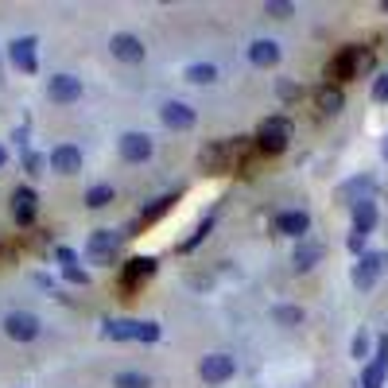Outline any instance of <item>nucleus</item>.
I'll return each instance as SVG.
<instances>
[{
	"label": "nucleus",
	"mask_w": 388,
	"mask_h": 388,
	"mask_svg": "<svg viewBox=\"0 0 388 388\" xmlns=\"http://www.w3.org/2000/svg\"><path fill=\"white\" fill-rule=\"evenodd\" d=\"M186 82H194V86H210L213 78H218V67L213 62H191V67L183 70Z\"/></svg>",
	"instance_id": "25"
},
{
	"label": "nucleus",
	"mask_w": 388,
	"mask_h": 388,
	"mask_svg": "<svg viewBox=\"0 0 388 388\" xmlns=\"http://www.w3.org/2000/svg\"><path fill=\"white\" fill-rule=\"evenodd\" d=\"M159 121H164L167 128H175V132H186V128L198 125V113H194L186 101H164V109H159Z\"/></svg>",
	"instance_id": "13"
},
{
	"label": "nucleus",
	"mask_w": 388,
	"mask_h": 388,
	"mask_svg": "<svg viewBox=\"0 0 388 388\" xmlns=\"http://www.w3.org/2000/svg\"><path fill=\"white\" fill-rule=\"evenodd\" d=\"M35 213H39V194H35V186H16V191H12V218H16V225H24V229H28V225L35 222Z\"/></svg>",
	"instance_id": "11"
},
{
	"label": "nucleus",
	"mask_w": 388,
	"mask_h": 388,
	"mask_svg": "<svg viewBox=\"0 0 388 388\" xmlns=\"http://www.w3.org/2000/svg\"><path fill=\"white\" fill-rule=\"evenodd\" d=\"M373 101H388V74H377V82H373Z\"/></svg>",
	"instance_id": "35"
},
{
	"label": "nucleus",
	"mask_w": 388,
	"mask_h": 388,
	"mask_svg": "<svg viewBox=\"0 0 388 388\" xmlns=\"http://www.w3.org/2000/svg\"><path fill=\"white\" fill-rule=\"evenodd\" d=\"M280 58H283V51H280L276 39H252V43H249V62H252V67L272 70Z\"/></svg>",
	"instance_id": "17"
},
{
	"label": "nucleus",
	"mask_w": 388,
	"mask_h": 388,
	"mask_svg": "<svg viewBox=\"0 0 388 388\" xmlns=\"http://www.w3.org/2000/svg\"><path fill=\"white\" fill-rule=\"evenodd\" d=\"M109 51H113L116 62H128V67H140L148 58V47H144V39L132 35V31H116L113 39H109Z\"/></svg>",
	"instance_id": "5"
},
{
	"label": "nucleus",
	"mask_w": 388,
	"mask_h": 388,
	"mask_svg": "<svg viewBox=\"0 0 388 388\" xmlns=\"http://www.w3.org/2000/svg\"><path fill=\"white\" fill-rule=\"evenodd\" d=\"M116 249H121V233L116 229H94L86 241V261L97 268H109L116 264Z\"/></svg>",
	"instance_id": "4"
},
{
	"label": "nucleus",
	"mask_w": 388,
	"mask_h": 388,
	"mask_svg": "<svg viewBox=\"0 0 388 388\" xmlns=\"http://www.w3.org/2000/svg\"><path fill=\"white\" fill-rule=\"evenodd\" d=\"M175 202H179V194H164V198H155L152 206H144V213H140V218H144V222H159V218H164Z\"/></svg>",
	"instance_id": "28"
},
{
	"label": "nucleus",
	"mask_w": 388,
	"mask_h": 388,
	"mask_svg": "<svg viewBox=\"0 0 388 388\" xmlns=\"http://www.w3.org/2000/svg\"><path fill=\"white\" fill-rule=\"evenodd\" d=\"M35 47H39V39H35V35H19V39H12V43H8V58H12V67L24 70V74H35V70H39Z\"/></svg>",
	"instance_id": "9"
},
{
	"label": "nucleus",
	"mask_w": 388,
	"mask_h": 388,
	"mask_svg": "<svg viewBox=\"0 0 388 388\" xmlns=\"http://www.w3.org/2000/svg\"><path fill=\"white\" fill-rule=\"evenodd\" d=\"M210 225H213V218H202V222H198V229H194L191 237H186V241L179 245V252H194V249H198V245L206 241V233H210Z\"/></svg>",
	"instance_id": "29"
},
{
	"label": "nucleus",
	"mask_w": 388,
	"mask_h": 388,
	"mask_svg": "<svg viewBox=\"0 0 388 388\" xmlns=\"http://www.w3.org/2000/svg\"><path fill=\"white\" fill-rule=\"evenodd\" d=\"M353 210V233H361V237H369V233L377 229V202L373 198H365V202L349 206Z\"/></svg>",
	"instance_id": "20"
},
{
	"label": "nucleus",
	"mask_w": 388,
	"mask_h": 388,
	"mask_svg": "<svg viewBox=\"0 0 388 388\" xmlns=\"http://www.w3.org/2000/svg\"><path fill=\"white\" fill-rule=\"evenodd\" d=\"M113 388H152V377L148 373H136V369H125L113 377Z\"/></svg>",
	"instance_id": "27"
},
{
	"label": "nucleus",
	"mask_w": 388,
	"mask_h": 388,
	"mask_svg": "<svg viewBox=\"0 0 388 388\" xmlns=\"http://www.w3.org/2000/svg\"><path fill=\"white\" fill-rule=\"evenodd\" d=\"M276 89H280V97H283V101H291V97H299V86H295V82H288V78H283V82H280Z\"/></svg>",
	"instance_id": "36"
},
{
	"label": "nucleus",
	"mask_w": 388,
	"mask_h": 388,
	"mask_svg": "<svg viewBox=\"0 0 388 388\" xmlns=\"http://www.w3.org/2000/svg\"><path fill=\"white\" fill-rule=\"evenodd\" d=\"M0 326H4V334H8L12 342H35L39 338V319L31 310H8Z\"/></svg>",
	"instance_id": "8"
},
{
	"label": "nucleus",
	"mask_w": 388,
	"mask_h": 388,
	"mask_svg": "<svg viewBox=\"0 0 388 388\" xmlns=\"http://www.w3.org/2000/svg\"><path fill=\"white\" fill-rule=\"evenodd\" d=\"M62 276H67L70 283H78V288H89V272L78 268V264H74V268H62Z\"/></svg>",
	"instance_id": "33"
},
{
	"label": "nucleus",
	"mask_w": 388,
	"mask_h": 388,
	"mask_svg": "<svg viewBox=\"0 0 388 388\" xmlns=\"http://www.w3.org/2000/svg\"><path fill=\"white\" fill-rule=\"evenodd\" d=\"M249 155V140L245 136H229V140H210V144L198 152V167L206 175H222V171H233Z\"/></svg>",
	"instance_id": "1"
},
{
	"label": "nucleus",
	"mask_w": 388,
	"mask_h": 388,
	"mask_svg": "<svg viewBox=\"0 0 388 388\" xmlns=\"http://www.w3.org/2000/svg\"><path fill=\"white\" fill-rule=\"evenodd\" d=\"M159 334H164V330H159V322H140V334H136V342H148V346H152V342H159Z\"/></svg>",
	"instance_id": "32"
},
{
	"label": "nucleus",
	"mask_w": 388,
	"mask_h": 388,
	"mask_svg": "<svg viewBox=\"0 0 388 388\" xmlns=\"http://www.w3.org/2000/svg\"><path fill=\"white\" fill-rule=\"evenodd\" d=\"M380 155H385V159H388V136H385V144H380Z\"/></svg>",
	"instance_id": "41"
},
{
	"label": "nucleus",
	"mask_w": 388,
	"mask_h": 388,
	"mask_svg": "<svg viewBox=\"0 0 388 388\" xmlns=\"http://www.w3.org/2000/svg\"><path fill=\"white\" fill-rule=\"evenodd\" d=\"M47 97L55 101V105H74L78 97H82V78H78V74L47 78Z\"/></svg>",
	"instance_id": "10"
},
{
	"label": "nucleus",
	"mask_w": 388,
	"mask_h": 388,
	"mask_svg": "<svg viewBox=\"0 0 388 388\" xmlns=\"http://www.w3.org/2000/svg\"><path fill=\"white\" fill-rule=\"evenodd\" d=\"M47 167L55 175H78L82 171V152H78L74 144H58L55 152L47 155Z\"/></svg>",
	"instance_id": "16"
},
{
	"label": "nucleus",
	"mask_w": 388,
	"mask_h": 388,
	"mask_svg": "<svg viewBox=\"0 0 388 388\" xmlns=\"http://www.w3.org/2000/svg\"><path fill=\"white\" fill-rule=\"evenodd\" d=\"M380 268H385L380 252H361L358 264H353V288H358V291H369L373 283L380 280Z\"/></svg>",
	"instance_id": "12"
},
{
	"label": "nucleus",
	"mask_w": 388,
	"mask_h": 388,
	"mask_svg": "<svg viewBox=\"0 0 388 388\" xmlns=\"http://www.w3.org/2000/svg\"><path fill=\"white\" fill-rule=\"evenodd\" d=\"M276 229L283 233V237H295V241H303L310 229V213L307 210H283L276 213Z\"/></svg>",
	"instance_id": "18"
},
{
	"label": "nucleus",
	"mask_w": 388,
	"mask_h": 388,
	"mask_svg": "<svg viewBox=\"0 0 388 388\" xmlns=\"http://www.w3.org/2000/svg\"><path fill=\"white\" fill-rule=\"evenodd\" d=\"M353 358H358V361L369 358V334H365V330H358V338H353Z\"/></svg>",
	"instance_id": "34"
},
{
	"label": "nucleus",
	"mask_w": 388,
	"mask_h": 388,
	"mask_svg": "<svg viewBox=\"0 0 388 388\" xmlns=\"http://www.w3.org/2000/svg\"><path fill=\"white\" fill-rule=\"evenodd\" d=\"M322 256H326V245H322V241H310V237H303V241L295 245V256H291V261H295V268H299V272H310L315 264L322 261Z\"/></svg>",
	"instance_id": "19"
},
{
	"label": "nucleus",
	"mask_w": 388,
	"mask_h": 388,
	"mask_svg": "<svg viewBox=\"0 0 388 388\" xmlns=\"http://www.w3.org/2000/svg\"><path fill=\"white\" fill-rule=\"evenodd\" d=\"M361 249H365V237H361V233H349V252L361 256Z\"/></svg>",
	"instance_id": "38"
},
{
	"label": "nucleus",
	"mask_w": 388,
	"mask_h": 388,
	"mask_svg": "<svg viewBox=\"0 0 388 388\" xmlns=\"http://www.w3.org/2000/svg\"><path fill=\"white\" fill-rule=\"evenodd\" d=\"M380 8H385V12H388V0H385V4H380Z\"/></svg>",
	"instance_id": "42"
},
{
	"label": "nucleus",
	"mask_w": 388,
	"mask_h": 388,
	"mask_svg": "<svg viewBox=\"0 0 388 388\" xmlns=\"http://www.w3.org/2000/svg\"><path fill=\"white\" fill-rule=\"evenodd\" d=\"M373 186H377V183H373V175H358V179H349L338 194L346 198L349 206H358V202H365V198H373Z\"/></svg>",
	"instance_id": "22"
},
{
	"label": "nucleus",
	"mask_w": 388,
	"mask_h": 388,
	"mask_svg": "<svg viewBox=\"0 0 388 388\" xmlns=\"http://www.w3.org/2000/svg\"><path fill=\"white\" fill-rule=\"evenodd\" d=\"M24 167H28V175H47V171H43V167H47V155L24 152Z\"/></svg>",
	"instance_id": "31"
},
{
	"label": "nucleus",
	"mask_w": 388,
	"mask_h": 388,
	"mask_svg": "<svg viewBox=\"0 0 388 388\" xmlns=\"http://www.w3.org/2000/svg\"><path fill=\"white\" fill-rule=\"evenodd\" d=\"M252 144H256V152H264V155H280L283 148L291 144V121L288 116H264L256 136H252Z\"/></svg>",
	"instance_id": "2"
},
{
	"label": "nucleus",
	"mask_w": 388,
	"mask_h": 388,
	"mask_svg": "<svg viewBox=\"0 0 388 388\" xmlns=\"http://www.w3.org/2000/svg\"><path fill=\"white\" fill-rule=\"evenodd\" d=\"M155 268H159L155 256H132V261H125V268H121V283L132 291V288H140L144 280H152Z\"/></svg>",
	"instance_id": "14"
},
{
	"label": "nucleus",
	"mask_w": 388,
	"mask_h": 388,
	"mask_svg": "<svg viewBox=\"0 0 388 388\" xmlns=\"http://www.w3.org/2000/svg\"><path fill=\"white\" fill-rule=\"evenodd\" d=\"M8 164V152H4V144H0V167Z\"/></svg>",
	"instance_id": "40"
},
{
	"label": "nucleus",
	"mask_w": 388,
	"mask_h": 388,
	"mask_svg": "<svg viewBox=\"0 0 388 388\" xmlns=\"http://www.w3.org/2000/svg\"><path fill=\"white\" fill-rule=\"evenodd\" d=\"M385 377H388V338H380L377 358L361 369V388H385Z\"/></svg>",
	"instance_id": "15"
},
{
	"label": "nucleus",
	"mask_w": 388,
	"mask_h": 388,
	"mask_svg": "<svg viewBox=\"0 0 388 388\" xmlns=\"http://www.w3.org/2000/svg\"><path fill=\"white\" fill-rule=\"evenodd\" d=\"M365 67H369V51L365 47H342L338 55L330 58L326 78H330V86H334V82H349V78H358Z\"/></svg>",
	"instance_id": "3"
},
{
	"label": "nucleus",
	"mask_w": 388,
	"mask_h": 388,
	"mask_svg": "<svg viewBox=\"0 0 388 388\" xmlns=\"http://www.w3.org/2000/svg\"><path fill=\"white\" fill-rule=\"evenodd\" d=\"M101 334H105L109 342H136V334H140V319H109Z\"/></svg>",
	"instance_id": "23"
},
{
	"label": "nucleus",
	"mask_w": 388,
	"mask_h": 388,
	"mask_svg": "<svg viewBox=\"0 0 388 388\" xmlns=\"http://www.w3.org/2000/svg\"><path fill=\"white\" fill-rule=\"evenodd\" d=\"M12 140H16L19 148H28V128H16V132H12Z\"/></svg>",
	"instance_id": "39"
},
{
	"label": "nucleus",
	"mask_w": 388,
	"mask_h": 388,
	"mask_svg": "<svg viewBox=\"0 0 388 388\" xmlns=\"http://www.w3.org/2000/svg\"><path fill=\"white\" fill-rule=\"evenodd\" d=\"M113 198H116V191H113V186H109V183H101V186H89L82 202H86L89 210H105V206L113 202Z\"/></svg>",
	"instance_id": "26"
},
{
	"label": "nucleus",
	"mask_w": 388,
	"mask_h": 388,
	"mask_svg": "<svg viewBox=\"0 0 388 388\" xmlns=\"http://www.w3.org/2000/svg\"><path fill=\"white\" fill-rule=\"evenodd\" d=\"M315 105H319L326 116H334V113H342V109H346V94H342L338 86H330V82H326V86L315 89Z\"/></svg>",
	"instance_id": "21"
},
{
	"label": "nucleus",
	"mask_w": 388,
	"mask_h": 388,
	"mask_svg": "<svg viewBox=\"0 0 388 388\" xmlns=\"http://www.w3.org/2000/svg\"><path fill=\"white\" fill-rule=\"evenodd\" d=\"M303 319H307L303 307H291V303H276L272 307V322L276 326H303Z\"/></svg>",
	"instance_id": "24"
},
{
	"label": "nucleus",
	"mask_w": 388,
	"mask_h": 388,
	"mask_svg": "<svg viewBox=\"0 0 388 388\" xmlns=\"http://www.w3.org/2000/svg\"><path fill=\"white\" fill-rule=\"evenodd\" d=\"M264 12H268L272 19H291V16H295V4H291V0H268Z\"/></svg>",
	"instance_id": "30"
},
{
	"label": "nucleus",
	"mask_w": 388,
	"mask_h": 388,
	"mask_svg": "<svg viewBox=\"0 0 388 388\" xmlns=\"http://www.w3.org/2000/svg\"><path fill=\"white\" fill-rule=\"evenodd\" d=\"M116 148H121V159L125 164H148L152 159V152H155V140L148 132H125L121 140H116Z\"/></svg>",
	"instance_id": "6"
},
{
	"label": "nucleus",
	"mask_w": 388,
	"mask_h": 388,
	"mask_svg": "<svg viewBox=\"0 0 388 388\" xmlns=\"http://www.w3.org/2000/svg\"><path fill=\"white\" fill-rule=\"evenodd\" d=\"M55 256H58V264H62V268H74V264H78V256L70 249H55Z\"/></svg>",
	"instance_id": "37"
},
{
	"label": "nucleus",
	"mask_w": 388,
	"mask_h": 388,
	"mask_svg": "<svg viewBox=\"0 0 388 388\" xmlns=\"http://www.w3.org/2000/svg\"><path fill=\"white\" fill-rule=\"evenodd\" d=\"M233 373H237V361H233L229 353H206V358L198 361V377H202L206 385H225V380H233Z\"/></svg>",
	"instance_id": "7"
}]
</instances>
